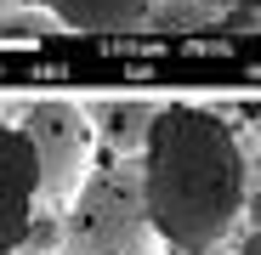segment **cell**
Returning a JSON list of instances; mask_svg holds the SVG:
<instances>
[{
    "mask_svg": "<svg viewBox=\"0 0 261 255\" xmlns=\"http://www.w3.org/2000/svg\"><path fill=\"white\" fill-rule=\"evenodd\" d=\"M227 29H239V34H261V6H233Z\"/></svg>",
    "mask_w": 261,
    "mask_h": 255,
    "instance_id": "9",
    "label": "cell"
},
{
    "mask_svg": "<svg viewBox=\"0 0 261 255\" xmlns=\"http://www.w3.org/2000/svg\"><path fill=\"white\" fill-rule=\"evenodd\" d=\"M40 216V170H34V148L23 142L17 125L0 119V255H12L29 244Z\"/></svg>",
    "mask_w": 261,
    "mask_h": 255,
    "instance_id": "4",
    "label": "cell"
},
{
    "mask_svg": "<svg viewBox=\"0 0 261 255\" xmlns=\"http://www.w3.org/2000/svg\"><path fill=\"white\" fill-rule=\"evenodd\" d=\"M17 131L34 148L40 210H46L51 221H63L74 210V199H80V187L91 182V170H97V131H91V119H85L80 97H40V102H29Z\"/></svg>",
    "mask_w": 261,
    "mask_h": 255,
    "instance_id": "2",
    "label": "cell"
},
{
    "mask_svg": "<svg viewBox=\"0 0 261 255\" xmlns=\"http://www.w3.org/2000/svg\"><path fill=\"white\" fill-rule=\"evenodd\" d=\"M137 176H142V210L153 233L182 255H204L222 249V238L233 233L244 210L250 148L233 119L188 102H165L142 142Z\"/></svg>",
    "mask_w": 261,
    "mask_h": 255,
    "instance_id": "1",
    "label": "cell"
},
{
    "mask_svg": "<svg viewBox=\"0 0 261 255\" xmlns=\"http://www.w3.org/2000/svg\"><path fill=\"white\" fill-rule=\"evenodd\" d=\"M159 0H51L57 29L80 34H125V29H148Z\"/></svg>",
    "mask_w": 261,
    "mask_h": 255,
    "instance_id": "6",
    "label": "cell"
},
{
    "mask_svg": "<svg viewBox=\"0 0 261 255\" xmlns=\"http://www.w3.org/2000/svg\"><path fill=\"white\" fill-rule=\"evenodd\" d=\"M51 29H57L51 6H6V12H0V34H6V40H29V34H51Z\"/></svg>",
    "mask_w": 261,
    "mask_h": 255,
    "instance_id": "7",
    "label": "cell"
},
{
    "mask_svg": "<svg viewBox=\"0 0 261 255\" xmlns=\"http://www.w3.org/2000/svg\"><path fill=\"white\" fill-rule=\"evenodd\" d=\"M250 182H261V148L250 153Z\"/></svg>",
    "mask_w": 261,
    "mask_h": 255,
    "instance_id": "12",
    "label": "cell"
},
{
    "mask_svg": "<svg viewBox=\"0 0 261 255\" xmlns=\"http://www.w3.org/2000/svg\"><path fill=\"white\" fill-rule=\"evenodd\" d=\"M233 255H261V233H250V238H239V249Z\"/></svg>",
    "mask_w": 261,
    "mask_h": 255,
    "instance_id": "11",
    "label": "cell"
},
{
    "mask_svg": "<svg viewBox=\"0 0 261 255\" xmlns=\"http://www.w3.org/2000/svg\"><path fill=\"white\" fill-rule=\"evenodd\" d=\"M239 221H250V233H261V182H250V193H244V210H239Z\"/></svg>",
    "mask_w": 261,
    "mask_h": 255,
    "instance_id": "10",
    "label": "cell"
},
{
    "mask_svg": "<svg viewBox=\"0 0 261 255\" xmlns=\"http://www.w3.org/2000/svg\"><path fill=\"white\" fill-rule=\"evenodd\" d=\"M204 6H227L233 12V6H250V0H204Z\"/></svg>",
    "mask_w": 261,
    "mask_h": 255,
    "instance_id": "13",
    "label": "cell"
},
{
    "mask_svg": "<svg viewBox=\"0 0 261 255\" xmlns=\"http://www.w3.org/2000/svg\"><path fill=\"white\" fill-rule=\"evenodd\" d=\"M210 17V6H204V0H159V6H153V29H165V34H176V29H199Z\"/></svg>",
    "mask_w": 261,
    "mask_h": 255,
    "instance_id": "8",
    "label": "cell"
},
{
    "mask_svg": "<svg viewBox=\"0 0 261 255\" xmlns=\"http://www.w3.org/2000/svg\"><path fill=\"white\" fill-rule=\"evenodd\" d=\"M63 221H68L63 255H119L130 238L148 227L137 164L119 159L108 170H91V182L80 187V199H74V210H68Z\"/></svg>",
    "mask_w": 261,
    "mask_h": 255,
    "instance_id": "3",
    "label": "cell"
},
{
    "mask_svg": "<svg viewBox=\"0 0 261 255\" xmlns=\"http://www.w3.org/2000/svg\"><path fill=\"white\" fill-rule=\"evenodd\" d=\"M204 255H222V249H204Z\"/></svg>",
    "mask_w": 261,
    "mask_h": 255,
    "instance_id": "15",
    "label": "cell"
},
{
    "mask_svg": "<svg viewBox=\"0 0 261 255\" xmlns=\"http://www.w3.org/2000/svg\"><path fill=\"white\" fill-rule=\"evenodd\" d=\"M80 108H85V119H91L97 142L114 148V159H137L165 102L148 97V91H108V97H80Z\"/></svg>",
    "mask_w": 261,
    "mask_h": 255,
    "instance_id": "5",
    "label": "cell"
},
{
    "mask_svg": "<svg viewBox=\"0 0 261 255\" xmlns=\"http://www.w3.org/2000/svg\"><path fill=\"white\" fill-rule=\"evenodd\" d=\"M6 6H12V0H0V12H6Z\"/></svg>",
    "mask_w": 261,
    "mask_h": 255,
    "instance_id": "14",
    "label": "cell"
}]
</instances>
